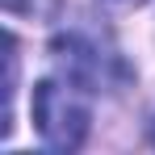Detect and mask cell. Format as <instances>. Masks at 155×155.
<instances>
[{
    "label": "cell",
    "mask_w": 155,
    "mask_h": 155,
    "mask_svg": "<svg viewBox=\"0 0 155 155\" xmlns=\"http://www.w3.org/2000/svg\"><path fill=\"white\" fill-rule=\"evenodd\" d=\"M13 13H29V17H46L54 8V0H4Z\"/></svg>",
    "instance_id": "cell-2"
},
{
    "label": "cell",
    "mask_w": 155,
    "mask_h": 155,
    "mask_svg": "<svg viewBox=\"0 0 155 155\" xmlns=\"http://www.w3.org/2000/svg\"><path fill=\"white\" fill-rule=\"evenodd\" d=\"M109 8H130V4H143V0H105Z\"/></svg>",
    "instance_id": "cell-3"
},
{
    "label": "cell",
    "mask_w": 155,
    "mask_h": 155,
    "mask_svg": "<svg viewBox=\"0 0 155 155\" xmlns=\"http://www.w3.org/2000/svg\"><path fill=\"white\" fill-rule=\"evenodd\" d=\"M88 97H92V88L63 67L34 88V122H38V134L51 151H76L84 143L88 117H92Z\"/></svg>",
    "instance_id": "cell-1"
}]
</instances>
